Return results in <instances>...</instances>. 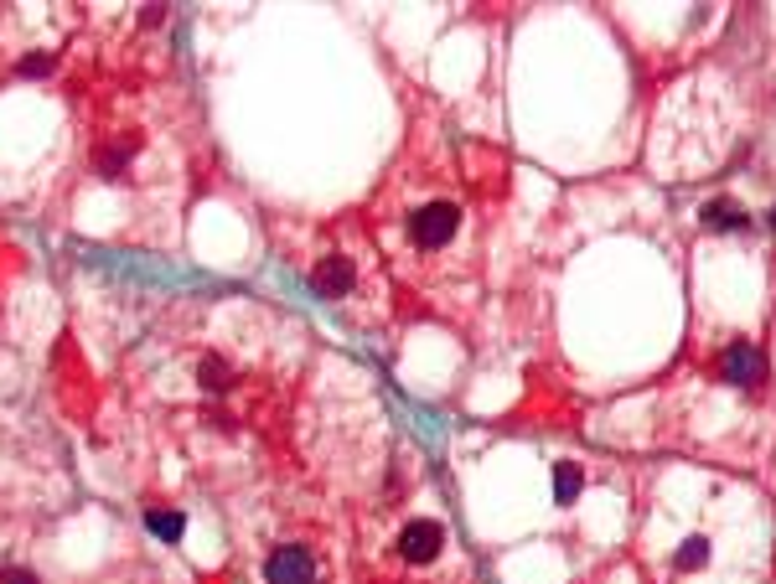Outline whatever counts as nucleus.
Segmentation results:
<instances>
[{"instance_id": "9", "label": "nucleus", "mask_w": 776, "mask_h": 584, "mask_svg": "<svg viewBox=\"0 0 776 584\" xmlns=\"http://www.w3.org/2000/svg\"><path fill=\"white\" fill-rule=\"evenodd\" d=\"M699 218L709 223V228H720V233H735V228H745V212L735 207V202H704V212H699Z\"/></svg>"}, {"instance_id": "8", "label": "nucleus", "mask_w": 776, "mask_h": 584, "mask_svg": "<svg viewBox=\"0 0 776 584\" xmlns=\"http://www.w3.org/2000/svg\"><path fill=\"white\" fill-rule=\"evenodd\" d=\"M145 528H151L161 543H176L187 533V517H182V507H145Z\"/></svg>"}, {"instance_id": "1", "label": "nucleus", "mask_w": 776, "mask_h": 584, "mask_svg": "<svg viewBox=\"0 0 776 584\" xmlns=\"http://www.w3.org/2000/svg\"><path fill=\"white\" fill-rule=\"evenodd\" d=\"M456 233H461V207L445 202V197H435V202L409 212V243H414V249H425V254H440Z\"/></svg>"}, {"instance_id": "11", "label": "nucleus", "mask_w": 776, "mask_h": 584, "mask_svg": "<svg viewBox=\"0 0 776 584\" xmlns=\"http://www.w3.org/2000/svg\"><path fill=\"white\" fill-rule=\"evenodd\" d=\"M709 564V538H683L678 543V569H704Z\"/></svg>"}, {"instance_id": "15", "label": "nucleus", "mask_w": 776, "mask_h": 584, "mask_svg": "<svg viewBox=\"0 0 776 584\" xmlns=\"http://www.w3.org/2000/svg\"><path fill=\"white\" fill-rule=\"evenodd\" d=\"M771 228H776V207H771Z\"/></svg>"}, {"instance_id": "12", "label": "nucleus", "mask_w": 776, "mask_h": 584, "mask_svg": "<svg viewBox=\"0 0 776 584\" xmlns=\"http://www.w3.org/2000/svg\"><path fill=\"white\" fill-rule=\"evenodd\" d=\"M0 584H37V574L21 569V564H11V569H0Z\"/></svg>"}, {"instance_id": "2", "label": "nucleus", "mask_w": 776, "mask_h": 584, "mask_svg": "<svg viewBox=\"0 0 776 584\" xmlns=\"http://www.w3.org/2000/svg\"><path fill=\"white\" fill-rule=\"evenodd\" d=\"M316 579V553L306 543H280L264 559V584H311Z\"/></svg>"}, {"instance_id": "4", "label": "nucleus", "mask_w": 776, "mask_h": 584, "mask_svg": "<svg viewBox=\"0 0 776 584\" xmlns=\"http://www.w3.org/2000/svg\"><path fill=\"white\" fill-rule=\"evenodd\" d=\"M440 548H445V528L435 517H414L409 528L399 533V553L409 564H430V559H440Z\"/></svg>"}, {"instance_id": "3", "label": "nucleus", "mask_w": 776, "mask_h": 584, "mask_svg": "<svg viewBox=\"0 0 776 584\" xmlns=\"http://www.w3.org/2000/svg\"><path fill=\"white\" fill-rule=\"evenodd\" d=\"M311 290H316L321 300H347V295L357 290V264H352L347 254H321V259L311 264Z\"/></svg>"}, {"instance_id": "7", "label": "nucleus", "mask_w": 776, "mask_h": 584, "mask_svg": "<svg viewBox=\"0 0 776 584\" xmlns=\"http://www.w3.org/2000/svg\"><path fill=\"white\" fill-rule=\"evenodd\" d=\"M761 373H766V362H761V352H756L751 342H735V347L725 352V383L751 388V383H761Z\"/></svg>"}, {"instance_id": "13", "label": "nucleus", "mask_w": 776, "mask_h": 584, "mask_svg": "<svg viewBox=\"0 0 776 584\" xmlns=\"http://www.w3.org/2000/svg\"><path fill=\"white\" fill-rule=\"evenodd\" d=\"M52 63H57V57H26V63H21V73H52Z\"/></svg>"}, {"instance_id": "5", "label": "nucleus", "mask_w": 776, "mask_h": 584, "mask_svg": "<svg viewBox=\"0 0 776 584\" xmlns=\"http://www.w3.org/2000/svg\"><path fill=\"white\" fill-rule=\"evenodd\" d=\"M140 150H145V135H109L99 150H94V171L104 176V181H119V176H125L130 171V161L140 156Z\"/></svg>"}, {"instance_id": "14", "label": "nucleus", "mask_w": 776, "mask_h": 584, "mask_svg": "<svg viewBox=\"0 0 776 584\" xmlns=\"http://www.w3.org/2000/svg\"><path fill=\"white\" fill-rule=\"evenodd\" d=\"M140 21H145V26H161V21H166V6H140Z\"/></svg>"}, {"instance_id": "10", "label": "nucleus", "mask_w": 776, "mask_h": 584, "mask_svg": "<svg viewBox=\"0 0 776 584\" xmlns=\"http://www.w3.org/2000/svg\"><path fill=\"white\" fill-rule=\"evenodd\" d=\"M580 486H585L580 466H554V502H559V507H570V502L580 497Z\"/></svg>"}, {"instance_id": "6", "label": "nucleus", "mask_w": 776, "mask_h": 584, "mask_svg": "<svg viewBox=\"0 0 776 584\" xmlns=\"http://www.w3.org/2000/svg\"><path fill=\"white\" fill-rule=\"evenodd\" d=\"M192 383H197L202 393H213V398H228V393L238 388V367H233L223 352H202V357L192 362Z\"/></svg>"}]
</instances>
